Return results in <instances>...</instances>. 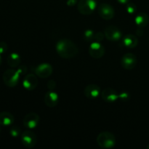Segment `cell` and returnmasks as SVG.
Returning <instances> with one entry per match:
<instances>
[{"label": "cell", "instance_id": "obj_28", "mask_svg": "<svg viewBox=\"0 0 149 149\" xmlns=\"http://www.w3.org/2000/svg\"><path fill=\"white\" fill-rule=\"evenodd\" d=\"M77 3H78L77 0H68L66 2V4H67V5L69 6V7H73V6L77 4Z\"/></svg>", "mask_w": 149, "mask_h": 149}, {"label": "cell", "instance_id": "obj_3", "mask_svg": "<svg viewBox=\"0 0 149 149\" xmlns=\"http://www.w3.org/2000/svg\"><path fill=\"white\" fill-rule=\"evenodd\" d=\"M20 77V75L17 69L15 70L12 68L4 71L2 79L6 86L9 87H15L18 84Z\"/></svg>", "mask_w": 149, "mask_h": 149}, {"label": "cell", "instance_id": "obj_17", "mask_svg": "<svg viewBox=\"0 0 149 149\" xmlns=\"http://www.w3.org/2000/svg\"><path fill=\"white\" fill-rule=\"evenodd\" d=\"M14 116L10 112L3 111L0 113V125L1 126H11L14 123Z\"/></svg>", "mask_w": 149, "mask_h": 149}, {"label": "cell", "instance_id": "obj_15", "mask_svg": "<svg viewBox=\"0 0 149 149\" xmlns=\"http://www.w3.org/2000/svg\"><path fill=\"white\" fill-rule=\"evenodd\" d=\"M101 93L100 87L97 84H91L86 86L84 90V94L85 97L89 99H95L98 97Z\"/></svg>", "mask_w": 149, "mask_h": 149}, {"label": "cell", "instance_id": "obj_32", "mask_svg": "<svg viewBox=\"0 0 149 149\" xmlns=\"http://www.w3.org/2000/svg\"><path fill=\"white\" fill-rule=\"evenodd\" d=\"M146 148H148V149H149V144H148V146H146Z\"/></svg>", "mask_w": 149, "mask_h": 149}, {"label": "cell", "instance_id": "obj_33", "mask_svg": "<svg viewBox=\"0 0 149 149\" xmlns=\"http://www.w3.org/2000/svg\"><path fill=\"white\" fill-rule=\"evenodd\" d=\"M148 135H149V132H148Z\"/></svg>", "mask_w": 149, "mask_h": 149}, {"label": "cell", "instance_id": "obj_12", "mask_svg": "<svg viewBox=\"0 0 149 149\" xmlns=\"http://www.w3.org/2000/svg\"><path fill=\"white\" fill-rule=\"evenodd\" d=\"M102 99L106 103H113L116 102L119 99V94L114 89L111 88V87H107L102 90L100 93Z\"/></svg>", "mask_w": 149, "mask_h": 149}, {"label": "cell", "instance_id": "obj_27", "mask_svg": "<svg viewBox=\"0 0 149 149\" xmlns=\"http://www.w3.org/2000/svg\"><path fill=\"white\" fill-rule=\"evenodd\" d=\"M17 71H18V73L20 74V77L23 75H25V74L27 73V71H28V68L26 66V65H20V66L17 67Z\"/></svg>", "mask_w": 149, "mask_h": 149}, {"label": "cell", "instance_id": "obj_10", "mask_svg": "<svg viewBox=\"0 0 149 149\" xmlns=\"http://www.w3.org/2000/svg\"><path fill=\"white\" fill-rule=\"evenodd\" d=\"M40 122V117L39 115L34 112L29 113L24 116L23 124L25 127L29 130H33L38 126Z\"/></svg>", "mask_w": 149, "mask_h": 149}, {"label": "cell", "instance_id": "obj_20", "mask_svg": "<svg viewBox=\"0 0 149 149\" xmlns=\"http://www.w3.org/2000/svg\"><path fill=\"white\" fill-rule=\"evenodd\" d=\"M95 32L92 29H87L84 33V39L87 42H93L94 41Z\"/></svg>", "mask_w": 149, "mask_h": 149}, {"label": "cell", "instance_id": "obj_23", "mask_svg": "<svg viewBox=\"0 0 149 149\" xmlns=\"http://www.w3.org/2000/svg\"><path fill=\"white\" fill-rule=\"evenodd\" d=\"M130 94L126 91H122L119 94V99H120L122 101H127L130 99Z\"/></svg>", "mask_w": 149, "mask_h": 149}, {"label": "cell", "instance_id": "obj_31", "mask_svg": "<svg viewBox=\"0 0 149 149\" xmlns=\"http://www.w3.org/2000/svg\"><path fill=\"white\" fill-rule=\"evenodd\" d=\"M1 54H0V64H1Z\"/></svg>", "mask_w": 149, "mask_h": 149}, {"label": "cell", "instance_id": "obj_21", "mask_svg": "<svg viewBox=\"0 0 149 149\" xmlns=\"http://www.w3.org/2000/svg\"><path fill=\"white\" fill-rule=\"evenodd\" d=\"M10 134L13 138H17L21 135V129L18 126H13L10 130Z\"/></svg>", "mask_w": 149, "mask_h": 149}, {"label": "cell", "instance_id": "obj_14", "mask_svg": "<svg viewBox=\"0 0 149 149\" xmlns=\"http://www.w3.org/2000/svg\"><path fill=\"white\" fill-rule=\"evenodd\" d=\"M45 105L49 108H54L58 105L59 101V96L54 90H49L45 95L44 98Z\"/></svg>", "mask_w": 149, "mask_h": 149}, {"label": "cell", "instance_id": "obj_11", "mask_svg": "<svg viewBox=\"0 0 149 149\" xmlns=\"http://www.w3.org/2000/svg\"><path fill=\"white\" fill-rule=\"evenodd\" d=\"M104 34L105 37L111 42H116L122 38V33L120 29L114 26H107L104 30Z\"/></svg>", "mask_w": 149, "mask_h": 149}, {"label": "cell", "instance_id": "obj_2", "mask_svg": "<svg viewBox=\"0 0 149 149\" xmlns=\"http://www.w3.org/2000/svg\"><path fill=\"white\" fill-rule=\"evenodd\" d=\"M97 143L101 148L109 149L115 146L116 143V137L113 133L108 131L101 132L97 137Z\"/></svg>", "mask_w": 149, "mask_h": 149}, {"label": "cell", "instance_id": "obj_4", "mask_svg": "<svg viewBox=\"0 0 149 149\" xmlns=\"http://www.w3.org/2000/svg\"><path fill=\"white\" fill-rule=\"evenodd\" d=\"M97 7L95 0H79L77 3V10L84 15H91Z\"/></svg>", "mask_w": 149, "mask_h": 149}, {"label": "cell", "instance_id": "obj_30", "mask_svg": "<svg viewBox=\"0 0 149 149\" xmlns=\"http://www.w3.org/2000/svg\"><path fill=\"white\" fill-rule=\"evenodd\" d=\"M119 4H127V3H129L130 0H116Z\"/></svg>", "mask_w": 149, "mask_h": 149}, {"label": "cell", "instance_id": "obj_7", "mask_svg": "<svg viewBox=\"0 0 149 149\" xmlns=\"http://www.w3.org/2000/svg\"><path fill=\"white\" fill-rule=\"evenodd\" d=\"M89 54L95 59H100L105 55V47L99 42H94L90 44L88 49Z\"/></svg>", "mask_w": 149, "mask_h": 149}, {"label": "cell", "instance_id": "obj_8", "mask_svg": "<svg viewBox=\"0 0 149 149\" xmlns=\"http://www.w3.org/2000/svg\"><path fill=\"white\" fill-rule=\"evenodd\" d=\"M138 59L135 55L133 53L125 54L121 59V65L123 68L126 70H132L137 65Z\"/></svg>", "mask_w": 149, "mask_h": 149}, {"label": "cell", "instance_id": "obj_16", "mask_svg": "<svg viewBox=\"0 0 149 149\" xmlns=\"http://www.w3.org/2000/svg\"><path fill=\"white\" fill-rule=\"evenodd\" d=\"M122 43L125 47L132 49L138 46V39L135 35L132 34V33H129L122 38Z\"/></svg>", "mask_w": 149, "mask_h": 149}, {"label": "cell", "instance_id": "obj_24", "mask_svg": "<svg viewBox=\"0 0 149 149\" xmlns=\"http://www.w3.org/2000/svg\"><path fill=\"white\" fill-rule=\"evenodd\" d=\"M104 37H105L104 33H103V32H101V31L96 32V33H95L94 41H95V42H100L101 41L103 40ZM94 41H93V42H94Z\"/></svg>", "mask_w": 149, "mask_h": 149}, {"label": "cell", "instance_id": "obj_1", "mask_svg": "<svg viewBox=\"0 0 149 149\" xmlns=\"http://www.w3.org/2000/svg\"><path fill=\"white\" fill-rule=\"evenodd\" d=\"M55 49L61 58L71 59L77 55L79 49L73 41L68 39H61L55 45Z\"/></svg>", "mask_w": 149, "mask_h": 149}, {"label": "cell", "instance_id": "obj_13", "mask_svg": "<svg viewBox=\"0 0 149 149\" xmlns=\"http://www.w3.org/2000/svg\"><path fill=\"white\" fill-rule=\"evenodd\" d=\"M38 85L37 76L33 74H29L26 75L23 80V86L26 90L32 91L35 90Z\"/></svg>", "mask_w": 149, "mask_h": 149}, {"label": "cell", "instance_id": "obj_18", "mask_svg": "<svg viewBox=\"0 0 149 149\" xmlns=\"http://www.w3.org/2000/svg\"><path fill=\"white\" fill-rule=\"evenodd\" d=\"M21 61L20 55L17 52H12L8 55L7 59V64L10 68H17Z\"/></svg>", "mask_w": 149, "mask_h": 149}, {"label": "cell", "instance_id": "obj_19", "mask_svg": "<svg viewBox=\"0 0 149 149\" xmlns=\"http://www.w3.org/2000/svg\"><path fill=\"white\" fill-rule=\"evenodd\" d=\"M135 22L138 28H145L149 22V16L146 13H140L135 17Z\"/></svg>", "mask_w": 149, "mask_h": 149}, {"label": "cell", "instance_id": "obj_5", "mask_svg": "<svg viewBox=\"0 0 149 149\" xmlns=\"http://www.w3.org/2000/svg\"><path fill=\"white\" fill-rule=\"evenodd\" d=\"M20 139H21L22 144L27 148H33L37 143L36 135L31 130L29 129L22 132L20 135Z\"/></svg>", "mask_w": 149, "mask_h": 149}, {"label": "cell", "instance_id": "obj_25", "mask_svg": "<svg viewBox=\"0 0 149 149\" xmlns=\"http://www.w3.org/2000/svg\"><path fill=\"white\" fill-rule=\"evenodd\" d=\"M56 82L53 79L49 80L47 81V87L49 90H55V89L56 88Z\"/></svg>", "mask_w": 149, "mask_h": 149}, {"label": "cell", "instance_id": "obj_6", "mask_svg": "<svg viewBox=\"0 0 149 149\" xmlns=\"http://www.w3.org/2000/svg\"><path fill=\"white\" fill-rule=\"evenodd\" d=\"M97 13L102 19L106 20H111L115 16L114 8L108 3H102L97 7Z\"/></svg>", "mask_w": 149, "mask_h": 149}, {"label": "cell", "instance_id": "obj_9", "mask_svg": "<svg viewBox=\"0 0 149 149\" xmlns=\"http://www.w3.org/2000/svg\"><path fill=\"white\" fill-rule=\"evenodd\" d=\"M52 66L47 63H42L35 68V74L41 79H46L50 77L52 74Z\"/></svg>", "mask_w": 149, "mask_h": 149}, {"label": "cell", "instance_id": "obj_29", "mask_svg": "<svg viewBox=\"0 0 149 149\" xmlns=\"http://www.w3.org/2000/svg\"><path fill=\"white\" fill-rule=\"evenodd\" d=\"M136 34L139 36H141L143 34V28H138V29H137V30H136Z\"/></svg>", "mask_w": 149, "mask_h": 149}, {"label": "cell", "instance_id": "obj_26", "mask_svg": "<svg viewBox=\"0 0 149 149\" xmlns=\"http://www.w3.org/2000/svg\"><path fill=\"white\" fill-rule=\"evenodd\" d=\"M8 49L7 44L4 42H0V54H4Z\"/></svg>", "mask_w": 149, "mask_h": 149}, {"label": "cell", "instance_id": "obj_22", "mask_svg": "<svg viewBox=\"0 0 149 149\" xmlns=\"http://www.w3.org/2000/svg\"><path fill=\"white\" fill-rule=\"evenodd\" d=\"M126 10L128 14H135L137 11V6L134 3H127L126 6Z\"/></svg>", "mask_w": 149, "mask_h": 149}]
</instances>
